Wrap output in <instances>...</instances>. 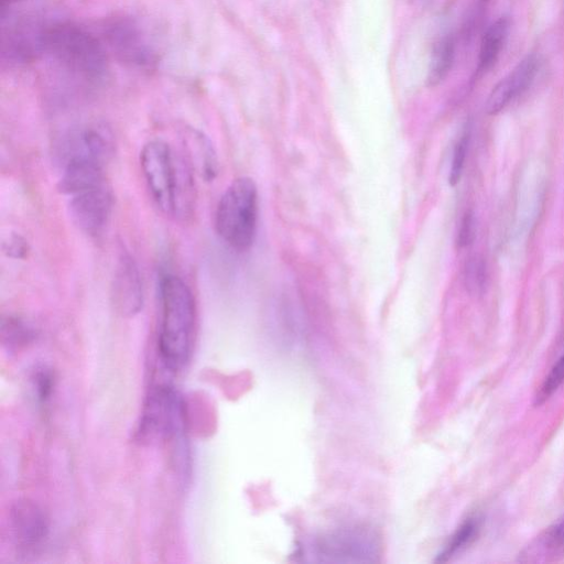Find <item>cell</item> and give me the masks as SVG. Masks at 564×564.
Returning a JSON list of instances; mask_svg holds the SVG:
<instances>
[{
  "label": "cell",
  "mask_w": 564,
  "mask_h": 564,
  "mask_svg": "<svg viewBox=\"0 0 564 564\" xmlns=\"http://www.w3.org/2000/svg\"><path fill=\"white\" fill-rule=\"evenodd\" d=\"M43 56L82 88L102 86L109 76V54L96 31L68 20H48Z\"/></svg>",
  "instance_id": "obj_1"
},
{
  "label": "cell",
  "mask_w": 564,
  "mask_h": 564,
  "mask_svg": "<svg viewBox=\"0 0 564 564\" xmlns=\"http://www.w3.org/2000/svg\"><path fill=\"white\" fill-rule=\"evenodd\" d=\"M160 323L158 349L164 367L178 371L189 361L196 324V306L189 286L180 276L165 273L159 282Z\"/></svg>",
  "instance_id": "obj_2"
},
{
  "label": "cell",
  "mask_w": 564,
  "mask_h": 564,
  "mask_svg": "<svg viewBox=\"0 0 564 564\" xmlns=\"http://www.w3.org/2000/svg\"><path fill=\"white\" fill-rule=\"evenodd\" d=\"M138 436L140 441L162 440L169 443L176 473L182 480L188 477L185 403L174 387L164 383L151 389L140 417Z\"/></svg>",
  "instance_id": "obj_3"
},
{
  "label": "cell",
  "mask_w": 564,
  "mask_h": 564,
  "mask_svg": "<svg viewBox=\"0 0 564 564\" xmlns=\"http://www.w3.org/2000/svg\"><path fill=\"white\" fill-rule=\"evenodd\" d=\"M96 33L108 54L128 67L150 70L161 61L159 34L139 15L116 13L106 17L99 21Z\"/></svg>",
  "instance_id": "obj_4"
},
{
  "label": "cell",
  "mask_w": 564,
  "mask_h": 564,
  "mask_svg": "<svg viewBox=\"0 0 564 564\" xmlns=\"http://www.w3.org/2000/svg\"><path fill=\"white\" fill-rule=\"evenodd\" d=\"M140 165L156 206L166 215H175L186 206L193 192L187 163L176 158L162 139L148 141L140 152Z\"/></svg>",
  "instance_id": "obj_5"
},
{
  "label": "cell",
  "mask_w": 564,
  "mask_h": 564,
  "mask_svg": "<svg viewBox=\"0 0 564 564\" xmlns=\"http://www.w3.org/2000/svg\"><path fill=\"white\" fill-rule=\"evenodd\" d=\"M257 220V185L248 176L238 177L218 200L214 220L216 232L232 249L246 251L254 241Z\"/></svg>",
  "instance_id": "obj_6"
},
{
  "label": "cell",
  "mask_w": 564,
  "mask_h": 564,
  "mask_svg": "<svg viewBox=\"0 0 564 564\" xmlns=\"http://www.w3.org/2000/svg\"><path fill=\"white\" fill-rule=\"evenodd\" d=\"M112 152V134L100 123L73 128L63 133L55 144V155L61 165L73 160H91L105 164Z\"/></svg>",
  "instance_id": "obj_7"
},
{
  "label": "cell",
  "mask_w": 564,
  "mask_h": 564,
  "mask_svg": "<svg viewBox=\"0 0 564 564\" xmlns=\"http://www.w3.org/2000/svg\"><path fill=\"white\" fill-rule=\"evenodd\" d=\"M48 19L20 17L4 26L1 39L3 62L28 63L43 56V39Z\"/></svg>",
  "instance_id": "obj_8"
},
{
  "label": "cell",
  "mask_w": 564,
  "mask_h": 564,
  "mask_svg": "<svg viewBox=\"0 0 564 564\" xmlns=\"http://www.w3.org/2000/svg\"><path fill=\"white\" fill-rule=\"evenodd\" d=\"M315 553L322 562H373L378 544L376 536L364 529H344L321 538Z\"/></svg>",
  "instance_id": "obj_9"
},
{
  "label": "cell",
  "mask_w": 564,
  "mask_h": 564,
  "mask_svg": "<svg viewBox=\"0 0 564 564\" xmlns=\"http://www.w3.org/2000/svg\"><path fill=\"white\" fill-rule=\"evenodd\" d=\"M69 215L83 232L96 236L105 228L112 210V194L105 183L70 196Z\"/></svg>",
  "instance_id": "obj_10"
},
{
  "label": "cell",
  "mask_w": 564,
  "mask_h": 564,
  "mask_svg": "<svg viewBox=\"0 0 564 564\" xmlns=\"http://www.w3.org/2000/svg\"><path fill=\"white\" fill-rule=\"evenodd\" d=\"M111 297L116 310L123 316H134L142 310V279L135 261L128 252H122L118 259L111 284Z\"/></svg>",
  "instance_id": "obj_11"
},
{
  "label": "cell",
  "mask_w": 564,
  "mask_h": 564,
  "mask_svg": "<svg viewBox=\"0 0 564 564\" xmlns=\"http://www.w3.org/2000/svg\"><path fill=\"white\" fill-rule=\"evenodd\" d=\"M12 535L23 550L33 551L46 540L48 522L42 509L26 499L15 502L10 511Z\"/></svg>",
  "instance_id": "obj_12"
},
{
  "label": "cell",
  "mask_w": 564,
  "mask_h": 564,
  "mask_svg": "<svg viewBox=\"0 0 564 564\" xmlns=\"http://www.w3.org/2000/svg\"><path fill=\"white\" fill-rule=\"evenodd\" d=\"M538 69V57L534 54L525 56L492 88L486 101V112L497 115L523 94L533 83Z\"/></svg>",
  "instance_id": "obj_13"
},
{
  "label": "cell",
  "mask_w": 564,
  "mask_h": 564,
  "mask_svg": "<svg viewBox=\"0 0 564 564\" xmlns=\"http://www.w3.org/2000/svg\"><path fill=\"white\" fill-rule=\"evenodd\" d=\"M102 163L91 160H73L62 165L58 189L73 196L106 183Z\"/></svg>",
  "instance_id": "obj_14"
},
{
  "label": "cell",
  "mask_w": 564,
  "mask_h": 564,
  "mask_svg": "<svg viewBox=\"0 0 564 564\" xmlns=\"http://www.w3.org/2000/svg\"><path fill=\"white\" fill-rule=\"evenodd\" d=\"M564 554V513L520 553L519 561L540 563L554 560Z\"/></svg>",
  "instance_id": "obj_15"
},
{
  "label": "cell",
  "mask_w": 564,
  "mask_h": 564,
  "mask_svg": "<svg viewBox=\"0 0 564 564\" xmlns=\"http://www.w3.org/2000/svg\"><path fill=\"white\" fill-rule=\"evenodd\" d=\"M510 23L506 17L496 20L485 31L478 54L477 74L487 73L497 63L509 34Z\"/></svg>",
  "instance_id": "obj_16"
},
{
  "label": "cell",
  "mask_w": 564,
  "mask_h": 564,
  "mask_svg": "<svg viewBox=\"0 0 564 564\" xmlns=\"http://www.w3.org/2000/svg\"><path fill=\"white\" fill-rule=\"evenodd\" d=\"M184 141L187 143L189 163L198 170L204 180L213 181L218 173V161L208 138L197 130L188 129Z\"/></svg>",
  "instance_id": "obj_17"
},
{
  "label": "cell",
  "mask_w": 564,
  "mask_h": 564,
  "mask_svg": "<svg viewBox=\"0 0 564 564\" xmlns=\"http://www.w3.org/2000/svg\"><path fill=\"white\" fill-rule=\"evenodd\" d=\"M456 54V42L452 34L443 35L434 45L430 61L427 85L437 86L449 74Z\"/></svg>",
  "instance_id": "obj_18"
},
{
  "label": "cell",
  "mask_w": 564,
  "mask_h": 564,
  "mask_svg": "<svg viewBox=\"0 0 564 564\" xmlns=\"http://www.w3.org/2000/svg\"><path fill=\"white\" fill-rule=\"evenodd\" d=\"M36 336L34 327L24 318L9 315L1 322L2 344L8 350H19L32 343Z\"/></svg>",
  "instance_id": "obj_19"
},
{
  "label": "cell",
  "mask_w": 564,
  "mask_h": 564,
  "mask_svg": "<svg viewBox=\"0 0 564 564\" xmlns=\"http://www.w3.org/2000/svg\"><path fill=\"white\" fill-rule=\"evenodd\" d=\"M479 531V521L477 518L466 519L455 533L451 536L448 543L440 553L437 561H447L455 554L468 546L477 536Z\"/></svg>",
  "instance_id": "obj_20"
},
{
  "label": "cell",
  "mask_w": 564,
  "mask_h": 564,
  "mask_svg": "<svg viewBox=\"0 0 564 564\" xmlns=\"http://www.w3.org/2000/svg\"><path fill=\"white\" fill-rule=\"evenodd\" d=\"M464 283L470 294L480 295L484 293L487 284V267L484 258L474 256L466 261Z\"/></svg>",
  "instance_id": "obj_21"
},
{
  "label": "cell",
  "mask_w": 564,
  "mask_h": 564,
  "mask_svg": "<svg viewBox=\"0 0 564 564\" xmlns=\"http://www.w3.org/2000/svg\"><path fill=\"white\" fill-rule=\"evenodd\" d=\"M564 382V356L551 368L534 397V404L541 405L547 401Z\"/></svg>",
  "instance_id": "obj_22"
},
{
  "label": "cell",
  "mask_w": 564,
  "mask_h": 564,
  "mask_svg": "<svg viewBox=\"0 0 564 564\" xmlns=\"http://www.w3.org/2000/svg\"><path fill=\"white\" fill-rule=\"evenodd\" d=\"M469 138L470 131L468 128H466L455 144L448 175V183L451 186L458 184L462 177L469 144Z\"/></svg>",
  "instance_id": "obj_23"
},
{
  "label": "cell",
  "mask_w": 564,
  "mask_h": 564,
  "mask_svg": "<svg viewBox=\"0 0 564 564\" xmlns=\"http://www.w3.org/2000/svg\"><path fill=\"white\" fill-rule=\"evenodd\" d=\"M32 390L39 402H45L53 390V376L46 367L37 368L32 377Z\"/></svg>",
  "instance_id": "obj_24"
},
{
  "label": "cell",
  "mask_w": 564,
  "mask_h": 564,
  "mask_svg": "<svg viewBox=\"0 0 564 564\" xmlns=\"http://www.w3.org/2000/svg\"><path fill=\"white\" fill-rule=\"evenodd\" d=\"M2 250L9 258L25 259L29 256L30 246L24 237L17 232H12L3 240Z\"/></svg>",
  "instance_id": "obj_25"
},
{
  "label": "cell",
  "mask_w": 564,
  "mask_h": 564,
  "mask_svg": "<svg viewBox=\"0 0 564 564\" xmlns=\"http://www.w3.org/2000/svg\"><path fill=\"white\" fill-rule=\"evenodd\" d=\"M476 236V220L473 210H467L462 217L457 232V246L465 248L474 242Z\"/></svg>",
  "instance_id": "obj_26"
},
{
  "label": "cell",
  "mask_w": 564,
  "mask_h": 564,
  "mask_svg": "<svg viewBox=\"0 0 564 564\" xmlns=\"http://www.w3.org/2000/svg\"><path fill=\"white\" fill-rule=\"evenodd\" d=\"M17 0H0L1 2V7H6V6H10L12 4L13 2H15Z\"/></svg>",
  "instance_id": "obj_27"
},
{
  "label": "cell",
  "mask_w": 564,
  "mask_h": 564,
  "mask_svg": "<svg viewBox=\"0 0 564 564\" xmlns=\"http://www.w3.org/2000/svg\"><path fill=\"white\" fill-rule=\"evenodd\" d=\"M484 1H486V0H484Z\"/></svg>",
  "instance_id": "obj_28"
}]
</instances>
